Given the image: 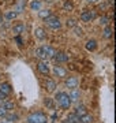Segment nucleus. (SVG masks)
Wrapping results in <instances>:
<instances>
[{"label":"nucleus","mask_w":116,"mask_h":123,"mask_svg":"<svg viewBox=\"0 0 116 123\" xmlns=\"http://www.w3.org/2000/svg\"><path fill=\"white\" fill-rule=\"evenodd\" d=\"M78 119H79V118H78V116L72 112V114H68L67 115V118H66V123H75Z\"/></svg>","instance_id":"f3484780"},{"label":"nucleus","mask_w":116,"mask_h":123,"mask_svg":"<svg viewBox=\"0 0 116 123\" xmlns=\"http://www.w3.org/2000/svg\"><path fill=\"white\" fill-rule=\"evenodd\" d=\"M74 31H75V34H76V36H79V37L83 34V33H82V29H81L79 26H74Z\"/></svg>","instance_id":"c756f323"},{"label":"nucleus","mask_w":116,"mask_h":123,"mask_svg":"<svg viewBox=\"0 0 116 123\" xmlns=\"http://www.w3.org/2000/svg\"><path fill=\"white\" fill-rule=\"evenodd\" d=\"M53 73H55L56 77H60V78H64L66 74H67V71L64 70L63 67H60V66H55L53 67Z\"/></svg>","instance_id":"9d476101"},{"label":"nucleus","mask_w":116,"mask_h":123,"mask_svg":"<svg viewBox=\"0 0 116 123\" xmlns=\"http://www.w3.org/2000/svg\"><path fill=\"white\" fill-rule=\"evenodd\" d=\"M53 59L58 62V63H64V62H68V55L64 53V52H56Z\"/></svg>","instance_id":"423d86ee"},{"label":"nucleus","mask_w":116,"mask_h":123,"mask_svg":"<svg viewBox=\"0 0 116 123\" xmlns=\"http://www.w3.org/2000/svg\"><path fill=\"white\" fill-rule=\"evenodd\" d=\"M42 49H44V53H45V56H46V59H51V57H53L56 55V51L52 47H49V45L42 47Z\"/></svg>","instance_id":"0eeeda50"},{"label":"nucleus","mask_w":116,"mask_h":123,"mask_svg":"<svg viewBox=\"0 0 116 123\" xmlns=\"http://www.w3.org/2000/svg\"><path fill=\"white\" fill-rule=\"evenodd\" d=\"M45 88L48 90L49 93L55 92V89H56V82H55L53 79H46V82H45Z\"/></svg>","instance_id":"9b49d317"},{"label":"nucleus","mask_w":116,"mask_h":123,"mask_svg":"<svg viewBox=\"0 0 116 123\" xmlns=\"http://www.w3.org/2000/svg\"><path fill=\"white\" fill-rule=\"evenodd\" d=\"M45 22L48 25L51 29H60L62 27V22H60V19L58 17H53V15H49L46 19H45Z\"/></svg>","instance_id":"7ed1b4c3"},{"label":"nucleus","mask_w":116,"mask_h":123,"mask_svg":"<svg viewBox=\"0 0 116 123\" xmlns=\"http://www.w3.org/2000/svg\"><path fill=\"white\" fill-rule=\"evenodd\" d=\"M23 31H25V25H23V23H18V25L12 26V33L14 34L19 36L21 33H23Z\"/></svg>","instance_id":"f8f14e48"},{"label":"nucleus","mask_w":116,"mask_h":123,"mask_svg":"<svg viewBox=\"0 0 116 123\" xmlns=\"http://www.w3.org/2000/svg\"><path fill=\"white\" fill-rule=\"evenodd\" d=\"M86 1H90V3H97V1H100V0H86Z\"/></svg>","instance_id":"72a5a7b5"},{"label":"nucleus","mask_w":116,"mask_h":123,"mask_svg":"<svg viewBox=\"0 0 116 123\" xmlns=\"http://www.w3.org/2000/svg\"><path fill=\"white\" fill-rule=\"evenodd\" d=\"M79 120L82 123H92V122H93V116L89 115V114H85L83 116H81V118H79Z\"/></svg>","instance_id":"a211bd4d"},{"label":"nucleus","mask_w":116,"mask_h":123,"mask_svg":"<svg viewBox=\"0 0 116 123\" xmlns=\"http://www.w3.org/2000/svg\"><path fill=\"white\" fill-rule=\"evenodd\" d=\"M4 17H6V19H8V21H12V19H15V18L18 17V14L15 12V11H7Z\"/></svg>","instance_id":"412c9836"},{"label":"nucleus","mask_w":116,"mask_h":123,"mask_svg":"<svg viewBox=\"0 0 116 123\" xmlns=\"http://www.w3.org/2000/svg\"><path fill=\"white\" fill-rule=\"evenodd\" d=\"M3 107H4L7 111H12L14 110V103L12 101H4V103H3Z\"/></svg>","instance_id":"b1692460"},{"label":"nucleus","mask_w":116,"mask_h":123,"mask_svg":"<svg viewBox=\"0 0 116 123\" xmlns=\"http://www.w3.org/2000/svg\"><path fill=\"white\" fill-rule=\"evenodd\" d=\"M94 18V12L92 10H83L82 12H81V19L83 21V22H92Z\"/></svg>","instance_id":"20e7f679"},{"label":"nucleus","mask_w":116,"mask_h":123,"mask_svg":"<svg viewBox=\"0 0 116 123\" xmlns=\"http://www.w3.org/2000/svg\"><path fill=\"white\" fill-rule=\"evenodd\" d=\"M30 8L34 10V11H40L41 10V3L38 1V0H33L30 3Z\"/></svg>","instance_id":"6ab92c4d"},{"label":"nucleus","mask_w":116,"mask_h":123,"mask_svg":"<svg viewBox=\"0 0 116 123\" xmlns=\"http://www.w3.org/2000/svg\"><path fill=\"white\" fill-rule=\"evenodd\" d=\"M34 55H36L37 57L42 59V60H45V59H46V56H45V53H44V49H42V47H41V48H37V49H36V52H34Z\"/></svg>","instance_id":"aec40b11"},{"label":"nucleus","mask_w":116,"mask_h":123,"mask_svg":"<svg viewBox=\"0 0 116 123\" xmlns=\"http://www.w3.org/2000/svg\"><path fill=\"white\" fill-rule=\"evenodd\" d=\"M4 98H6V94L0 93V101H4Z\"/></svg>","instance_id":"2f4dec72"},{"label":"nucleus","mask_w":116,"mask_h":123,"mask_svg":"<svg viewBox=\"0 0 116 123\" xmlns=\"http://www.w3.org/2000/svg\"><path fill=\"white\" fill-rule=\"evenodd\" d=\"M37 68H38V71H40L41 74H45V75L49 74V64L45 60H41L40 63H38Z\"/></svg>","instance_id":"39448f33"},{"label":"nucleus","mask_w":116,"mask_h":123,"mask_svg":"<svg viewBox=\"0 0 116 123\" xmlns=\"http://www.w3.org/2000/svg\"><path fill=\"white\" fill-rule=\"evenodd\" d=\"M112 33H113V31H112V29L109 26H107L105 29H104V37H105V38H111Z\"/></svg>","instance_id":"5701e85b"},{"label":"nucleus","mask_w":116,"mask_h":123,"mask_svg":"<svg viewBox=\"0 0 116 123\" xmlns=\"http://www.w3.org/2000/svg\"><path fill=\"white\" fill-rule=\"evenodd\" d=\"M44 104H45V107H48V108H53V98H51V97H46L44 100Z\"/></svg>","instance_id":"4be33fe9"},{"label":"nucleus","mask_w":116,"mask_h":123,"mask_svg":"<svg viewBox=\"0 0 116 123\" xmlns=\"http://www.w3.org/2000/svg\"><path fill=\"white\" fill-rule=\"evenodd\" d=\"M34 34H36V37L38 40H44L45 37H46V34H45V30L42 29V27H37L36 31H34Z\"/></svg>","instance_id":"2eb2a0df"},{"label":"nucleus","mask_w":116,"mask_h":123,"mask_svg":"<svg viewBox=\"0 0 116 123\" xmlns=\"http://www.w3.org/2000/svg\"><path fill=\"white\" fill-rule=\"evenodd\" d=\"M46 122H48L46 115L41 114V112H34V114H30L27 116V123H46Z\"/></svg>","instance_id":"f03ea898"},{"label":"nucleus","mask_w":116,"mask_h":123,"mask_svg":"<svg viewBox=\"0 0 116 123\" xmlns=\"http://www.w3.org/2000/svg\"><path fill=\"white\" fill-rule=\"evenodd\" d=\"M6 119H7V120H10V122H15V120H17V119H18V115L17 114H11V115H6L4 116Z\"/></svg>","instance_id":"393cba45"},{"label":"nucleus","mask_w":116,"mask_h":123,"mask_svg":"<svg viewBox=\"0 0 116 123\" xmlns=\"http://www.w3.org/2000/svg\"><path fill=\"white\" fill-rule=\"evenodd\" d=\"M11 85L8 84V82H3V84L0 85V93H3V94H6V96H8L10 93H11Z\"/></svg>","instance_id":"1a4fd4ad"},{"label":"nucleus","mask_w":116,"mask_h":123,"mask_svg":"<svg viewBox=\"0 0 116 123\" xmlns=\"http://www.w3.org/2000/svg\"><path fill=\"white\" fill-rule=\"evenodd\" d=\"M0 123H12V122H10V120H7V119H1Z\"/></svg>","instance_id":"473e14b6"},{"label":"nucleus","mask_w":116,"mask_h":123,"mask_svg":"<svg viewBox=\"0 0 116 123\" xmlns=\"http://www.w3.org/2000/svg\"><path fill=\"white\" fill-rule=\"evenodd\" d=\"M96 48H97V41L96 40H89L86 43V49L87 51H96Z\"/></svg>","instance_id":"dca6fc26"},{"label":"nucleus","mask_w":116,"mask_h":123,"mask_svg":"<svg viewBox=\"0 0 116 123\" xmlns=\"http://www.w3.org/2000/svg\"><path fill=\"white\" fill-rule=\"evenodd\" d=\"M1 21H3V18H1V15H0V23H1Z\"/></svg>","instance_id":"f704fd0d"},{"label":"nucleus","mask_w":116,"mask_h":123,"mask_svg":"<svg viewBox=\"0 0 116 123\" xmlns=\"http://www.w3.org/2000/svg\"><path fill=\"white\" fill-rule=\"evenodd\" d=\"M63 7H64V10H67V11H72V8H74V7H72V4L70 3V1H66Z\"/></svg>","instance_id":"cd10ccee"},{"label":"nucleus","mask_w":116,"mask_h":123,"mask_svg":"<svg viewBox=\"0 0 116 123\" xmlns=\"http://www.w3.org/2000/svg\"><path fill=\"white\" fill-rule=\"evenodd\" d=\"M7 112H8V111L6 110L4 107H3V105H0V118H4L6 115H7Z\"/></svg>","instance_id":"c85d7f7f"},{"label":"nucleus","mask_w":116,"mask_h":123,"mask_svg":"<svg viewBox=\"0 0 116 123\" xmlns=\"http://www.w3.org/2000/svg\"><path fill=\"white\" fill-rule=\"evenodd\" d=\"M55 98H56V101L59 103V105L62 107L63 110H68L70 105H71V100H70V96H68L67 93L59 92Z\"/></svg>","instance_id":"f257e3e1"},{"label":"nucleus","mask_w":116,"mask_h":123,"mask_svg":"<svg viewBox=\"0 0 116 123\" xmlns=\"http://www.w3.org/2000/svg\"><path fill=\"white\" fill-rule=\"evenodd\" d=\"M74 114H75L78 118H81V116H83V115L87 114V112H86V108L83 105H78L75 108V111H74Z\"/></svg>","instance_id":"ddd939ff"},{"label":"nucleus","mask_w":116,"mask_h":123,"mask_svg":"<svg viewBox=\"0 0 116 123\" xmlns=\"http://www.w3.org/2000/svg\"><path fill=\"white\" fill-rule=\"evenodd\" d=\"M108 22H109V19H108L107 17H101L100 18V23H101V25H108Z\"/></svg>","instance_id":"7c9ffc66"},{"label":"nucleus","mask_w":116,"mask_h":123,"mask_svg":"<svg viewBox=\"0 0 116 123\" xmlns=\"http://www.w3.org/2000/svg\"><path fill=\"white\" fill-rule=\"evenodd\" d=\"M49 15H51V11H49V10H42V11H40V17L42 18V19H46Z\"/></svg>","instance_id":"a878e982"},{"label":"nucleus","mask_w":116,"mask_h":123,"mask_svg":"<svg viewBox=\"0 0 116 123\" xmlns=\"http://www.w3.org/2000/svg\"><path fill=\"white\" fill-rule=\"evenodd\" d=\"M70 96V100H71V103L72 101H78V98H79V90L78 89H71V93L68 94Z\"/></svg>","instance_id":"4468645a"},{"label":"nucleus","mask_w":116,"mask_h":123,"mask_svg":"<svg viewBox=\"0 0 116 123\" xmlns=\"http://www.w3.org/2000/svg\"><path fill=\"white\" fill-rule=\"evenodd\" d=\"M67 26H68V27L76 26V21H75V19H72V18H70V19L67 21Z\"/></svg>","instance_id":"bb28decb"},{"label":"nucleus","mask_w":116,"mask_h":123,"mask_svg":"<svg viewBox=\"0 0 116 123\" xmlns=\"http://www.w3.org/2000/svg\"><path fill=\"white\" fill-rule=\"evenodd\" d=\"M66 86L70 89H74L78 86V78L76 77H70V78H67V81H66Z\"/></svg>","instance_id":"6e6552de"}]
</instances>
